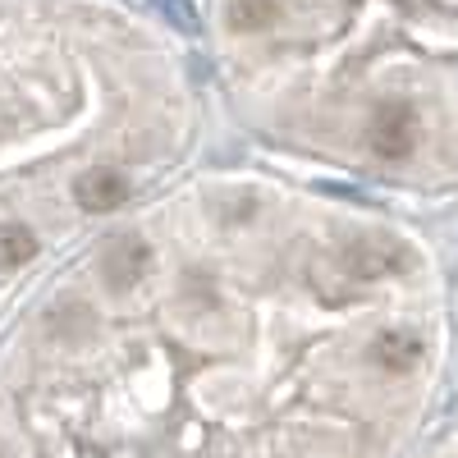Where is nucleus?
Here are the masks:
<instances>
[{
	"instance_id": "nucleus-1",
	"label": "nucleus",
	"mask_w": 458,
	"mask_h": 458,
	"mask_svg": "<svg viewBox=\"0 0 458 458\" xmlns=\"http://www.w3.org/2000/svg\"><path fill=\"white\" fill-rule=\"evenodd\" d=\"M101 284L110 293H129L147 271H151V248L138 239V234H114L106 248H101Z\"/></svg>"
},
{
	"instance_id": "nucleus-2",
	"label": "nucleus",
	"mask_w": 458,
	"mask_h": 458,
	"mask_svg": "<svg viewBox=\"0 0 458 458\" xmlns=\"http://www.w3.org/2000/svg\"><path fill=\"white\" fill-rule=\"evenodd\" d=\"M73 202H79V211H114V207H124L129 202V179L120 170H88L73 179Z\"/></svg>"
},
{
	"instance_id": "nucleus-3",
	"label": "nucleus",
	"mask_w": 458,
	"mask_h": 458,
	"mask_svg": "<svg viewBox=\"0 0 458 458\" xmlns=\"http://www.w3.org/2000/svg\"><path fill=\"white\" fill-rule=\"evenodd\" d=\"M37 257V234L19 220H0V271H19Z\"/></svg>"
},
{
	"instance_id": "nucleus-4",
	"label": "nucleus",
	"mask_w": 458,
	"mask_h": 458,
	"mask_svg": "<svg viewBox=\"0 0 458 458\" xmlns=\"http://www.w3.org/2000/svg\"><path fill=\"white\" fill-rule=\"evenodd\" d=\"M276 19H280L276 0H229V28L239 32H266L276 28Z\"/></svg>"
},
{
	"instance_id": "nucleus-5",
	"label": "nucleus",
	"mask_w": 458,
	"mask_h": 458,
	"mask_svg": "<svg viewBox=\"0 0 458 458\" xmlns=\"http://www.w3.org/2000/svg\"><path fill=\"white\" fill-rule=\"evenodd\" d=\"M161 10H165V19H174V28H183V32L198 28V14H193V5H188V0H161Z\"/></svg>"
}]
</instances>
